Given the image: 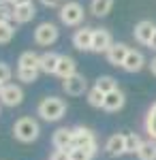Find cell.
Wrapping results in <instances>:
<instances>
[{
    "label": "cell",
    "mask_w": 156,
    "mask_h": 160,
    "mask_svg": "<svg viewBox=\"0 0 156 160\" xmlns=\"http://www.w3.org/2000/svg\"><path fill=\"white\" fill-rule=\"evenodd\" d=\"M36 113L45 122H58V120L64 118V113H66V102L62 98H58V96H45V98L39 102Z\"/></svg>",
    "instance_id": "obj_1"
},
{
    "label": "cell",
    "mask_w": 156,
    "mask_h": 160,
    "mask_svg": "<svg viewBox=\"0 0 156 160\" xmlns=\"http://www.w3.org/2000/svg\"><path fill=\"white\" fill-rule=\"evenodd\" d=\"M39 135H41V126H39V122L34 118L24 115V118H19L13 124V137L17 141H22V143H32V141L39 139Z\"/></svg>",
    "instance_id": "obj_2"
},
{
    "label": "cell",
    "mask_w": 156,
    "mask_h": 160,
    "mask_svg": "<svg viewBox=\"0 0 156 160\" xmlns=\"http://www.w3.org/2000/svg\"><path fill=\"white\" fill-rule=\"evenodd\" d=\"M60 22L64 26H69V28H73V26H79L81 22H84V4L81 2H77V0H66L64 4L60 7Z\"/></svg>",
    "instance_id": "obj_3"
},
{
    "label": "cell",
    "mask_w": 156,
    "mask_h": 160,
    "mask_svg": "<svg viewBox=\"0 0 156 160\" xmlns=\"http://www.w3.org/2000/svg\"><path fill=\"white\" fill-rule=\"evenodd\" d=\"M58 37H60V30H58V26L51 24V22H43V24L36 26V30H34V43L41 45V47L54 45L58 41Z\"/></svg>",
    "instance_id": "obj_4"
},
{
    "label": "cell",
    "mask_w": 156,
    "mask_h": 160,
    "mask_svg": "<svg viewBox=\"0 0 156 160\" xmlns=\"http://www.w3.org/2000/svg\"><path fill=\"white\" fill-rule=\"evenodd\" d=\"M73 148H84L96 154V137L88 126H75L73 128Z\"/></svg>",
    "instance_id": "obj_5"
},
{
    "label": "cell",
    "mask_w": 156,
    "mask_h": 160,
    "mask_svg": "<svg viewBox=\"0 0 156 160\" xmlns=\"http://www.w3.org/2000/svg\"><path fill=\"white\" fill-rule=\"evenodd\" d=\"M0 102L4 107H17L24 102V90L17 83H4L2 92H0Z\"/></svg>",
    "instance_id": "obj_6"
},
{
    "label": "cell",
    "mask_w": 156,
    "mask_h": 160,
    "mask_svg": "<svg viewBox=\"0 0 156 160\" xmlns=\"http://www.w3.org/2000/svg\"><path fill=\"white\" fill-rule=\"evenodd\" d=\"M62 90L69 96H81L84 92H88V81L81 73H75L66 79H62Z\"/></svg>",
    "instance_id": "obj_7"
},
{
    "label": "cell",
    "mask_w": 156,
    "mask_h": 160,
    "mask_svg": "<svg viewBox=\"0 0 156 160\" xmlns=\"http://www.w3.org/2000/svg\"><path fill=\"white\" fill-rule=\"evenodd\" d=\"M92 37H94V28H90V26L77 28L73 32V47L77 51H90L92 49Z\"/></svg>",
    "instance_id": "obj_8"
},
{
    "label": "cell",
    "mask_w": 156,
    "mask_h": 160,
    "mask_svg": "<svg viewBox=\"0 0 156 160\" xmlns=\"http://www.w3.org/2000/svg\"><path fill=\"white\" fill-rule=\"evenodd\" d=\"M113 45V38H111V32L107 28H94V37H92V49L94 53H107L109 47Z\"/></svg>",
    "instance_id": "obj_9"
},
{
    "label": "cell",
    "mask_w": 156,
    "mask_h": 160,
    "mask_svg": "<svg viewBox=\"0 0 156 160\" xmlns=\"http://www.w3.org/2000/svg\"><path fill=\"white\" fill-rule=\"evenodd\" d=\"M128 51H131V47L126 45V43H113L111 47H109V51L105 53V58H107V62L111 64V66H122L124 64V60H126V56H128Z\"/></svg>",
    "instance_id": "obj_10"
},
{
    "label": "cell",
    "mask_w": 156,
    "mask_h": 160,
    "mask_svg": "<svg viewBox=\"0 0 156 160\" xmlns=\"http://www.w3.org/2000/svg\"><path fill=\"white\" fill-rule=\"evenodd\" d=\"M154 30H156V26L150 19H141L139 24H135V30H133L135 41L141 43V45H150V41L154 37Z\"/></svg>",
    "instance_id": "obj_11"
},
{
    "label": "cell",
    "mask_w": 156,
    "mask_h": 160,
    "mask_svg": "<svg viewBox=\"0 0 156 160\" xmlns=\"http://www.w3.org/2000/svg\"><path fill=\"white\" fill-rule=\"evenodd\" d=\"M143 66H145V58L139 49H131L128 56H126V60H124V64H122V68L126 73H139Z\"/></svg>",
    "instance_id": "obj_12"
},
{
    "label": "cell",
    "mask_w": 156,
    "mask_h": 160,
    "mask_svg": "<svg viewBox=\"0 0 156 160\" xmlns=\"http://www.w3.org/2000/svg\"><path fill=\"white\" fill-rule=\"evenodd\" d=\"M124 102H126V96H124V92H122L120 88H118V90H113V92L105 94L103 109L109 111V113H113V111H120L122 107H124Z\"/></svg>",
    "instance_id": "obj_13"
},
{
    "label": "cell",
    "mask_w": 156,
    "mask_h": 160,
    "mask_svg": "<svg viewBox=\"0 0 156 160\" xmlns=\"http://www.w3.org/2000/svg\"><path fill=\"white\" fill-rule=\"evenodd\" d=\"M105 149H107L109 156H122V154H126V135H120V132L111 135L107 139V143H105Z\"/></svg>",
    "instance_id": "obj_14"
},
{
    "label": "cell",
    "mask_w": 156,
    "mask_h": 160,
    "mask_svg": "<svg viewBox=\"0 0 156 160\" xmlns=\"http://www.w3.org/2000/svg\"><path fill=\"white\" fill-rule=\"evenodd\" d=\"M58 60H60V53H54V51H45V53H41L39 71H41V73H45V75H56Z\"/></svg>",
    "instance_id": "obj_15"
},
{
    "label": "cell",
    "mask_w": 156,
    "mask_h": 160,
    "mask_svg": "<svg viewBox=\"0 0 156 160\" xmlns=\"http://www.w3.org/2000/svg\"><path fill=\"white\" fill-rule=\"evenodd\" d=\"M51 143L56 149H71L73 148V128H58L54 137H51Z\"/></svg>",
    "instance_id": "obj_16"
},
{
    "label": "cell",
    "mask_w": 156,
    "mask_h": 160,
    "mask_svg": "<svg viewBox=\"0 0 156 160\" xmlns=\"http://www.w3.org/2000/svg\"><path fill=\"white\" fill-rule=\"evenodd\" d=\"M36 17V9L34 4H22V7H13V22L15 24H28Z\"/></svg>",
    "instance_id": "obj_17"
},
{
    "label": "cell",
    "mask_w": 156,
    "mask_h": 160,
    "mask_svg": "<svg viewBox=\"0 0 156 160\" xmlns=\"http://www.w3.org/2000/svg\"><path fill=\"white\" fill-rule=\"evenodd\" d=\"M77 73V62L75 58L71 56H66V53H62L60 60H58V68H56V75L62 77V79H66V77H71V75Z\"/></svg>",
    "instance_id": "obj_18"
},
{
    "label": "cell",
    "mask_w": 156,
    "mask_h": 160,
    "mask_svg": "<svg viewBox=\"0 0 156 160\" xmlns=\"http://www.w3.org/2000/svg\"><path fill=\"white\" fill-rule=\"evenodd\" d=\"M113 2L116 0H92L90 2V11L96 17H107L111 13V9H113Z\"/></svg>",
    "instance_id": "obj_19"
},
{
    "label": "cell",
    "mask_w": 156,
    "mask_h": 160,
    "mask_svg": "<svg viewBox=\"0 0 156 160\" xmlns=\"http://www.w3.org/2000/svg\"><path fill=\"white\" fill-rule=\"evenodd\" d=\"M39 60H41V56L36 51L28 49V51H22L19 53L17 66H22V68H39Z\"/></svg>",
    "instance_id": "obj_20"
},
{
    "label": "cell",
    "mask_w": 156,
    "mask_h": 160,
    "mask_svg": "<svg viewBox=\"0 0 156 160\" xmlns=\"http://www.w3.org/2000/svg\"><path fill=\"white\" fill-rule=\"evenodd\" d=\"M94 88H98L103 94H109V92L118 90V79H116V77H111V75H101V77L96 79Z\"/></svg>",
    "instance_id": "obj_21"
},
{
    "label": "cell",
    "mask_w": 156,
    "mask_h": 160,
    "mask_svg": "<svg viewBox=\"0 0 156 160\" xmlns=\"http://www.w3.org/2000/svg\"><path fill=\"white\" fill-rule=\"evenodd\" d=\"M139 160H156V141H143L141 148L137 149Z\"/></svg>",
    "instance_id": "obj_22"
},
{
    "label": "cell",
    "mask_w": 156,
    "mask_h": 160,
    "mask_svg": "<svg viewBox=\"0 0 156 160\" xmlns=\"http://www.w3.org/2000/svg\"><path fill=\"white\" fill-rule=\"evenodd\" d=\"M39 68H22V66H17V81H22V83H34L36 79H39Z\"/></svg>",
    "instance_id": "obj_23"
},
{
    "label": "cell",
    "mask_w": 156,
    "mask_h": 160,
    "mask_svg": "<svg viewBox=\"0 0 156 160\" xmlns=\"http://www.w3.org/2000/svg\"><path fill=\"white\" fill-rule=\"evenodd\" d=\"M103 102H105V94L98 88H90L88 90V105L96 107V109H103Z\"/></svg>",
    "instance_id": "obj_24"
},
{
    "label": "cell",
    "mask_w": 156,
    "mask_h": 160,
    "mask_svg": "<svg viewBox=\"0 0 156 160\" xmlns=\"http://www.w3.org/2000/svg\"><path fill=\"white\" fill-rule=\"evenodd\" d=\"M69 158L71 160H92L94 158V152L84 149V148H71L69 149Z\"/></svg>",
    "instance_id": "obj_25"
},
{
    "label": "cell",
    "mask_w": 156,
    "mask_h": 160,
    "mask_svg": "<svg viewBox=\"0 0 156 160\" xmlns=\"http://www.w3.org/2000/svg\"><path fill=\"white\" fill-rule=\"evenodd\" d=\"M15 37V26L13 24H0V45L11 43Z\"/></svg>",
    "instance_id": "obj_26"
},
{
    "label": "cell",
    "mask_w": 156,
    "mask_h": 160,
    "mask_svg": "<svg viewBox=\"0 0 156 160\" xmlns=\"http://www.w3.org/2000/svg\"><path fill=\"white\" fill-rule=\"evenodd\" d=\"M141 137L135 135V132H128L126 135V154H137V149L141 148Z\"/></svg>",
    "instance_id": "obj_27"
},
{
    "label": "cell",
    "mask_w": 156,
    "mask_h": 160,
    "mask_svg": "<svg viewBox=\"0 0 156 160\" xmlns=\"http://www.w3.org/2000/svg\"><path fill=\"white\" fill-rule=\"evenodd\" d=\"M0 24H13V4H0Z\"/></svg>",
    "instance_id": "obj_28"
},
{
    "label": "cell",
    "mask_w": 156,
    "mask_h": 160,
    "mask_svg": "<svg viewBox=\"0 0 156 160\" xmlns=\"http://www.w3.org/2000/svg\"><path fill=\"white\" fill-rule=\"evenodd\" d=\"M148 132H150V137H154L156 141V105L154 109H150V115H148Z\"/></svg>",
    "instance_id": "obj_29"
},
{
    "label": "cell",
    "mask_w": 156,
    "mask_h": 160,
    "mask_svg": "<svg viewBox=\"0 0 156 160\" xmlns=\"http://www.w3.org/2000/svg\"><path fill=\"white\" fill-rule=\"evenodd\" d=\"M11 75H13V71L9 68V64L7 62H0V83H9Z\"/></svg>",
    "instance_id": "obj_30"
},
{
    "label": "cell",
    "mask_w": 156,
    "mask_h": 160,
    "mask_svg": "<svg viewBox=\"0 0 156 160\" xmlns=\"http://www.w3.org/2000/svg\"><path fill=\"white\" fill-rule=\"evenodd\" d=\"M51 160H71L69 158V149H56L54 156H51Z\"/></svg>",
    "instance_id": "obj_31"
},
{
    "label": "cell",
    "mask_w": 156,
    "mask_h": 160,
    "mask_svg": "<svg viewBox=\"0 0 156 160\" xmlns=\"http://www.w3.org/2000/svg\"><path fill=\"white\" fill-rule=\"evenodd\" d=\"M43 7H47V9H56V7H60L62 0H39Z\"/></svg>",
    "instance_id": "obj_32"
},
{
    "label": "cell",
    "mask_w": 156,
    "mask_h": 160,
    "mask_svg": "<svg viewBox=\"0 0 156 160\" xmlns=\"http://www.w3.org/2000/svg\"><path fill=\"white\" fill-rule=\"evenodd\" d=\"M148 66H150V73L156 77V56H154V58H152L150 62H148Z\"/></svg>",
    "instance_id": "obj_33"
},
{
    "label": "cell",
    "mask_w": 156,
    "mask_h": 160,
    "mask_svg": "<svg viewBox=\"0 0 156 160\" xmlns=\"http://www.w3.org/2000/svg\"><path fill=\"white\" fill-rule=\"evenodd\" d=\"M32 0H13V7H22V4H30Z\"/></svg>",
    "instance_id": "obj_34"
},
{
    "label": "cell",
    "mask_w": 156,
    "mask_h": 160,
    "mask_svg": "<svg viewBox=\"0 0 156 160\" xmlns=\"http://www.w3.org/2000/svg\"><path fill=\"white\" fill-rule=\"evenodd\" d=\"M148 47L156 51V30H154V37H152V41H150V45H148Z\"/></svg>",
    "instance_id": "obj_35"
},
{
    "label": "cell",
    "mask_w": 156,
    "mask_h": 160,
    "mask_svg": "<svg viewBox=\"0 0 156 160\" xmlns=\"http://www.w3.org/2000/svg\"><path fill=\"white\" fill-rule=\"evenodd\" d=\"M2 2H4V4H13V0H2Z\"/></svg>",
    "instance_id": "obj_36"
},
{
    "label": "cell",
    "mask_w": 156,
    "mask_h": 160,
    "mask_svg": "<svg viewBox=\"0 0 156 160\" xmlns=\"http://www.w3.org/2000/svg\"><path fill=\"white\" fill-rule=\"evenodd\" d=\"M2 88H4V83H0V92H2Z\"/></svg>",
    "instance_id": "obj_37"
},
{
    "label": "cell",
    "mask_w": 156,
    "mask_h": 160,
    "mask_svg": "<svg viewBox=\"0 0 156 160\" xmlns=\"http://www.w3.org/2000/svg\"><path fill=\"white\" fill-rule=\"evenodd\" d=\"M0 4H2V0H0Z\"/></svg>",
    "instance_id": "obj_38"
}]
</instances>
